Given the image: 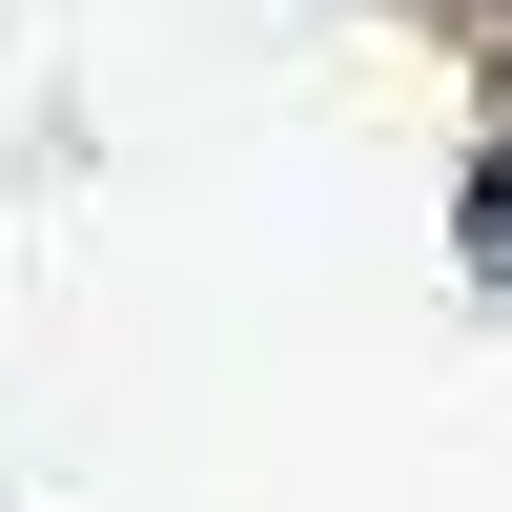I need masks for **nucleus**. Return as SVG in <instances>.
<instances>
[{
	"label": "nucleus",
	"instance_id": "f257e3e1",
	"mask_svg": "<svg viewBox=\"0 0 512 512\" xmlns=\"http://www.w3.org/2000/svg\"><path fill=\"white\" fill-rule=\"evenodd\" d=\"M472 246H492V267H512V164H492V205H472Z\"/></svg>",
	"mask_w": 512,
	"mask_h": 512
}]
</instances>
